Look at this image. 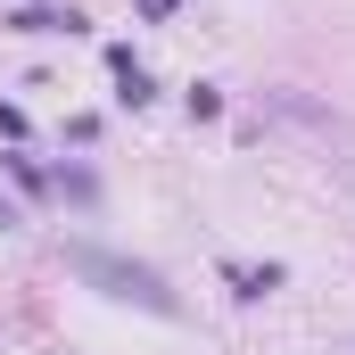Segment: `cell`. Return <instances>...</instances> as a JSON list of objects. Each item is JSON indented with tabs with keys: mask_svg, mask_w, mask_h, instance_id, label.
<instances>
[{
	"mask_svg": "<svg viewBox=\"0 0 355 355\" xmlns=\"http://www.w3.org/2000/svg\"><path fill=\"white\" fill-rule=\"evenodd\" d=\"M83 272H99V281H116L124 297H141V306H166V289L149 281V272H124V265H107V257H83Z\"/></svg>",
	"mask_w": 355,
	"mask_h": 355,
	"instance_id": "6da1fadb",
	"label": "cell"
}]
</instances>
